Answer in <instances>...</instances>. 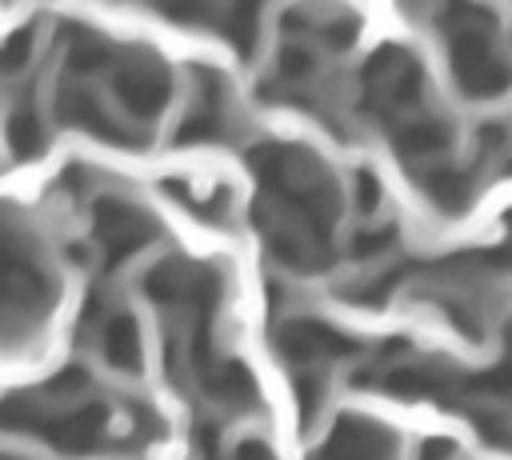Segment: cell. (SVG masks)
<instances>
[{"instance_id":"cell-1","label":"cell","mask_w":512,"mask_h":460,"mask_svg":"<svg viewBox=\"0 0 512 460\" xmlns=\"http://www.w3.org/2000/svg\"><path fill=\"white\" fill-rule=\"evenodd\" d=\"M448 52H452V76H456V84L464 88V96H472V100H492V96H500V92L512 88V68L496 56L492 36H488L480 24L456 28Z\"/></svg>"},{"instance_id":"cell-2","label":"cell","mask_w":512,"mask_h":460,"mask_svg":"<svg viewBox=\"0 0 512 460\" xmlns=\"http://www.w3.org/2000/svg\"><path fill=\"white\" fill-rule=\"evenodd\" d=\"M92 232H96V240H100V248L108 256V264H120L132 252H140L144 244H152L156 224L132 200H124V196H100L92 204Z\"/></svg>"},{"instance_id":"cell-3","label":"cell","mask_w":512,"mask_h":460,"mask_svg":"<svg viewBox=\"0 0 512 460\" xmlns=\"http://www.w3.org/2000/svg\"><path fill=\"white\" fill-rule=\"evenodd\" d=\"M364 88H368L372 104L388 116L400 108H412V104H420V64L404 48L388 44V48L372 52V60L364 64Z\"/></svg>"},{"instance_id":"cell-4","label":"cell","mask_w":512,"mask_h":460,"mask_svg":"<svg viewBox=\"0 0 512 460\" xmlns=\"http://www.w3.org/2000/svg\"><path fill=\"white\" fill-rule=\"evenodd\" d=\"M276 352L292 364H324V360H344L356 352V340L344 336L340 328L316 320V316H292L276 328Z\"/></svg>"},{"instance_id":"cell-5","label":"cell","mask_w":512,"mask_h":460,"mask_svg":"<svg viewBox=\"0 0 512 460\" xmlns=\"http://www.w3.org/2000/svg\"><path fill=\"white\" fill-rule=\"evenodd\" d=\"M112 88L136 120H156L172 96V76L160 60H128L112 72Z\"/></svg>"},{"instance_id":"cell-6","label":"cell","mask_w":512,"mask_h":460,"mask_svg":"<svg viewBox=\"0 0 512 460\" xmlns=\"http://www.w3.org/2000/svg\"><path fill=\"white\" fill-rule=\"evenodd\" d=\"M392 456V436L364 420V416H340L320 460H388Z\"/></svg>"},{"instance_id":"cell-7","label":"cell","mask_w":512,"mask_h":460,"mask_svg":"<svg viewBox=\"0 0 512 460\" xmlns=\"http://www.w3.org/2000/svg\"><path fill=\"white\" fill-rule=\"evenodd\" d=\"M56 116H60L64 124H72V128H84V132H92V136L108 140V144H120V148L140 144V140H136V136H128V132L108 116V108H104L88 88H80V84L60 88V96H56Z\"/></svg>"},{"instance_id":"cell-8","label":"cell","mask_w":512,"mask_h":460,"mask_svg":"<svg viewBox=\"0 0 512 460\" xmlns=\"http://www.w3.org/2000/svg\"><path fill=\"white\" fill-rule=\"evenodd\" d=\"M200 376H204L208 396L220 400V404H228V408H240V404H252V400H256V376L248 372L244 360H216V364H204Z\"/></svg>"},{"instance_id":"cell-9","label":"cell","mask_w":512,"mask_h":460,"mask_svg":"<svg viewBox=\"0 0 512 460\" xmlns=\"http://www.w3.org/2000/svg\"><path fill=\"white\" fill-rule=\"evenodd\" d=\"M100 348H104V360H108L116 372H140V364H144L140 328H136V320H132V316H124V312L104 320Z\"/></svg>"},{"instance_id":"cell-10","label":"cell","mask_w":512,"mask_h":460,"mask_svg":"<svg viewBox=\"0 0 512 460\" xmlns=\"http://www.w3.org/2000/svg\"><path fill=\"white\" fill-rule=\"evenodd\" d=\"M380 388L384 392H392V396H400V400H428V396H452V388H448V376L440 372V368H432V364H404V368H392V372H384L380 376Z\"/></svg>"},{"instance_id":"cell-11","label":"cell","mask_w":512,"mask_h":460,"mask_svg":"<svg viewBox=\"0 0 512 460\" xmlns=\"http://www.w3.org/2000/svg\"><path fill=\"white\" fill-rule=\"evenodd\" d=\"M4 140H8V152H12L16 160H36V156L48 148V128H44V120L36 116L32 104H20V108L8 116V124H4Z\"/></svg>"},{"instance_id":"cell-12","label":"cell","mask_w":512,"mask_h":460,"mask_svg":"<svg viewBox=\"0 0 512 460\" xmlns=\"http://www.w3.org/2000/svg\"><path fill=\"white\" fill-rule=\"evenodd\" d=\"M452 144V132L440 124V120H412L396 132V152L404 160H432V156H444Z\"/></svg>"},{"instance_id":"cell-13","label":"cell","mask_w":512,"mask_h":460,"mask_svg":"<svg viewBox=\"0 0 512 460\" xmlns=\"http://www.w3.org/2000/svg\"><path fill=\"white\" fill-rule=\"evenodd\" d=\"M424 192H428V200H432L440 212L456 216V212H464L468 200H472V180H468V172L440 164V168L424 172Z\"/></svg>"},{"instance_id":"cell-14","label":"cell","mask_w":512,"mask_h":460,"mask_svg":"<svg viewBox=\"0 0 512 460\" xmlns=\"http://www.w3.org/2000/svg\"><path fill=\"white\" fill-rule=\"evenodd\" d=\"M256 20H260V12L252 4H240V8L224 12V36L236 44L240 56H252V48H256Z\"/></svg>"},{"instance_id":"cell-15","label":"cell","mask_w":512,"mask_h":460,"mask_svg":"<svg viewBox=\"0 0 512 460\" xmlns=\"http://www.w3.org/2000/svg\"><path fill=\"white\" fill-rule=\"evenodd\" d=\"M312 68H316V60H312V52L308 48H300V44H288L284 52H280V68H276V76L292 88L296 80H304V76H312Z\"/></svg>"},{"instance_id":"cell-16","label":"cell","mask_w":512,"mask_h":460,"mask_svg":"<svg viewBox=\"0 0 512 460\" xmlns=\"http://www.w3.org/2000/svg\"><path fill=\"white\" fill-rule=\"evenodd\" d=\"M380 200H384V188H380V180H376L368 168H360V172L352 176V204H356L364 216H372V212L380 208Z\"/></svg>"},{"instance_id":"cell-17","label":"cell","mask_w":512,"mask_h":460,"mask_svg":"<svg viewBox=\"0 0 512 460\" xmlns=\"http://www.w3.org/2000/svg\"><path fill=\"white\" fill-rule=\"evenodd\" d=\"M392 240H396V232H392V228H364V232H356V236H352V256H356V260L384 256V252L392 248Z\"/></svg>"},{"instance_id":"cell-18","label":"cell","mask_w":512,"mask_h":460,"mask_svg":"<svg viewBox=\"0 0 512 460\" xmlns=\"http://www.w3.org/2000/svg\"><path fill=\"white\" fill-rule=\"evenodd\" d=\"M28 52H32V28L12 32V36L0 44V72H20V68L28 64Z\"/></svg>"},{"instance_id":"cell-19","label":"cell","mask_w":512,"mask_h":460,"mask_svg":"<svg viewBox=\"0 0 512 460\" xmlns=\"http://www.w3.org/2000/svg\"><path fill=\"white\" fill-rule=\"evenodd\" d=\"M296 400H300L304 424H312V416H316V408H320V400H324V384H320L312 372H300V380H296Z\"/></svg>"},{"instance_id":"cell-20","label":"cell","mask_w":512,"mask_h":460,"mask_svg":"<svg viewBox=\"0 0 512 460\" xmlns=\"http://www.w3.org/2000/svg\"><path fill=\"white\" fill-rule=\"evenodd\" d=\"M504 228H508V244L504 248H488V252H472L476 268H512V212L504 216Z\"/></svg>"},{"instance_id":"cell-21","label":"cell","mask_w":512,"mask_h":460,"mask_svg":"<svg viewBox=\"0 0 512 460\" xmlns=\"http://www.w3.org/2000/svg\"><path fill=\"white\" fill-rule=\"evenodd\" d=\"M452 456H456V444H452V440H444V436L424 440V444H420V452H416V460H452Z\"/></svg>"},{"instance_id":"cell-22","label":"cell","mask_w":512,"mask_h":460,"mask_svg":"<svg viewBox=\"0 0 512 460\" xmlns=\"http://www.w3.org/2000/svg\"><path fill=\"white\" fill-rule=\"evenodd\" d=\"M236 460H272V448H268L264 440L248 436V440H240V444H236Z\"/></svg>"},{"instance_id":"cell-23","label":"cell","mask_w":512,"mask_h":460,"mask_svg":"<svg viewBox=\"0 0 512 460\" xmlns=\"http://www.w3.org/2000/svg\"><path fill=\"white\" fill-rule=\"evenodd\" d=\"M0 460H16V456H4V452H0Z\"/></svg>"}]
</instances>
